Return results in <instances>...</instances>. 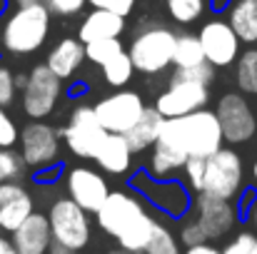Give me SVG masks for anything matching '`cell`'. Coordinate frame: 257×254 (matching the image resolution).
<instances>
[{
	"mask_svg": "<svg viewBox=\"0 0 257 254\" xmlns=\"http://www.w3.org/2000/svg\"><path fill=\"white\" fill-rule=\"evenodd\" d=\"M60 130L50 125L48 120H30L20 130V157L25 167L35 172H48V169L60 167Z\"/></svg>",
	"mask_w": 257,
	"mask_h": 254,
	"instance_id": "52a82bcc",
	"label": "cell"
},
{
	"mask_svg": "<svg viewBox=\"0 0 257 254\" xmlns=\"http://www.w3.org/2000/svg\"><path fill=\"white\" fill-rule=\"evenodd\" d=\"M242 184H245V165L232 147H222L202 160V179L197 194L235 199L242 192Z\"/></svg>",
	"mask_w": 257,
	"mask_h": 254,
	"instance_id": "8992f818",
	"label": "cell"
},
{
	"mask_svg": "<svg viewBox=\"0 0 257 254\" xmlns=\"http://www.w3.org/2000/svg\"><path fill=\"white\" fill-rule=\"evenodd\" d=\"M207 5H210V10H215V13H222V10H230L232 0H207Z\"/></svg>",
	"mask_w": 257,
	"mask_h": 254,
	"instance_id": "b9f144b4",
	"label": "cell"
},
{
	"mask_svg": "<svg viewBox=\"0 0 257 254\" xmlns=\"http://www.w3.org/2000/svg\"><path fill=\"white\" fill-rule=\"evenodd\" d=\"M105 254H140V252H130V249H122V247H115V249H107Z\"/></svg>",
	"mask_w": 257,
	"mask_h": 254,
	"instance_id": "ee69618b",
	"label": "cell"
},
{
	"mask_svg": "<svg viewBox=\"0 0 257 254\" xmlns=\"http://www.w3.org/2000/svg\"><path fill=\"white\" fill-rule=\"evenodd\" d=\"M13 244L18 254H50L53 249V229L48 222V214L35 212L30 214L20 229L13 232Z\"/></svg>",
	"mask_w": 257,
	"mask_h": 254,
	"instance_id": "e0dca14e",
	"label": "cell"
},
{
	"mask_svg": "<svg viewBox=\"0 0 257 254\" xmlns=\"http://www.w3.org/2000/svg\"><path fill=\"white\" fill-rule=\"evenodd\" d=\"M187 155L175 150L172 145L158 140L148 155V165H145V172L153 177V179H177V174L185 169L187 165Z\"/></svg>",
	"mask_w": 257,
	"mask_h": 254,
	"instance_id": "44dd1931",
	"label": "cell"
},
{
	"mask_svg": "<svg viewBox=\"0 0 257 254\" xmlns=\"http://www.w3.org/2000/svg\"><path fill=\"white\" fill-rule=\"evenodd\" d=\"M18 97V85H15V73L5 65H0V105L8 107Z\"/></svg>",
	"mask_w": 257,
	"mask_h": 254,
	"instance_id": "8d00e7d4",
	"label": "cell"
},
{
	"mask_svg": "<svg viewBox=\"0 0 257 254\" xmlns=\"http://www.w3.org/2000/svg\"><path fill=\"white\" fill-rule=\"evenodd\" d=\"M20 92H23V112L30 120H48L63 97V80L45 63H38L28 73V83Z\"/></svg>",
	"mask_w": 257,
	"mask_h": 254,
	"instance_id": "9c48e42d",
	"label": "cell"
},
{
	"mask_svg": "<svg viewBox=\"0 0 257 254\" xmlns=\"http://www.w3.org/2000/svg\"><path fill=\"white\" fill-rule=\"evenodd\" d=\"M210 102V90L202 83L192 80H170V85L155 97V110L165 117H185L197 110H205Z\"/></svg>",
	"mask_w": 257,
	"mask_h": 254,
	"instance_id": "5bb4252c",
	"label": "cell"
},
{
	"mask_svg": "<svg viewBox=\"0 0 257 254\" xmlns=\"http://www.w3.org/2000/svg\"><path fill=\"white\" fill-rule=\"evenodd\" d=\"M148 204H153L158 212L168 214L172 219H182L187 212H192V194L190 187L180 179H153L145 169L130 177V184Z\"/></svg>",
	"mask_w": 257,
	"mask_h": 254,
	"instance_id": "ba28073f",
	"label": "cell"
},
{
	"mask_svg": "<svg viewBox=\"0 0 257 254\" xmlns=\"http://www.w3.org/2000/svg\"><path fill=\"white\" fill-rule=\"evenodd\" d=\"M85 60V45L78 38H60L50 48V53L45 58V65L65 83V80H73L78 75V70L83 68Z\"/></svg>",
	"mask_w": 257,
	"mask_h": 254,
	"instance_id": "d6986e66",
	"label": "cell"
},
{
	"mask_svg": "<svg viewBox=\"0 0 257 254\" xmlns=\"http://www.w3.org/2000/svg\"><path fill=\"white\" fill-rule=\"evenodd\" d=\"M100 70H102V80L110 85V87H115V90H122L125 85L133 80V75L138 73L135 65H133V60H130V55H127V50H122L120 55H115Z\"/></svg>",
	"mask_w": 257,
	"mask_h": 254,
	"instance_id": "484cf974",
	"label": "cell"
},
{
	"mask_svg": "<svg viewBox=\"0 0 257 254\" xmlns=\"http://www.w3.org/2000/svg\"><path fill=\"white\" fill-rule=\"evenodd\" d=\"M95 165L102 174H110V177H127L133 162H135V152L133 147L127 145L125 135H110L102 140L100 150L95 152Z\"/></svg>",
	"mask_w": 257,
	"mask_h": 254,
	"instance_id": "ac0fdd59",
	"label": "cell"
},
{
	"mask_svg": "<svg viewBox=\"0 0 257 254\" xmlns=\"http://www.w3.org/2000/svg\"><path fill=\"white\" fill-rule=\"evenodd\" d=\"M30 214H35V199H33L30 192L0 204V232L3 234H13L15 229L23 227V222Z\"/></svg>",
	"mask_w": 257,
	"mask_h": 254,
	"instance_id": "cb8c5ba5",
	"label": "cell"
},
{
	"mask_svg": "<svg viewBox=\"0 0 257 254\" xmlns=\"http://www.w3.org/2000/svg\"><path fill=\"white\" fill-rule=\"evenodd\" d=\"M95 222L110 239L117 242V247L145 254L158 219L150 214L148 202L133 187H122L110 192L105 204L95 212Z\"/></svg>",
	"mask_w": 257,
	"mask_h": 254,
	"instance_id": "6da1fadb",
	"label": "cell"
},
{
	"mask_svg": "<svg viewBox=\"0 0 257 254\" xmlns=\"http://www.w3.org/2000/svg\"><path fill=\"white\" fill-rule=\"evenodd\" d=\"M222 254H257V232H237L225 247Z\"/></svg>",
	"mask_w": 257,
	"mask_h": 254,
	"instance_id": "d6a6232c",
	"label": "cell"
},
{
	"mask_svg": "<svg viewBox=\"0 0 257 254\" xmlns=\"http://www.w3.org/2000/svg\"><path fill=\"white\" fill-rule=\"evenodd\" d=\"M175 45H177V33H172L165 25H148L138 30V35L127 48V55L138 73L160 75L172 65Z\"/></svg>",
	"mask_w": 257,
	"mask_h": 254,
	"instance_id": "277c9868",
	"label": "cell"
},
{
	"mask_svg": "<svg viewBox=\"0 0 257 254\" xmlns=\"http://www.w3.org/2000/svg\"><path fill=\"white\" fill-rule=\"evenodd\" d=\"M160 140L172 145L175 150L185 152L187 157H210L222 150V127L215 110H197L185 117L165 120Z\"/></svg>",
	"mask_w": 257,
	"mask_h": 254,
	"instance_id": "3957f363",
	"label": "cell"
},
{
	"mask_svg": "<svg viewBox=\"0 0 257 254\" xmlns=\"http://www.w3.org/2000/svg\"><path fill=\"white\" fill-rule=\"evenodd\" d=\"M202 63H207V60H205L200 38H197V35H190V33L177 35L172 65H175L177 70H187V68H197V65H202Z\"/></svg>",
	"mask_w": 257,
	"mask_h": 254,
	"instance_id": "d4e9b609",
	"label": "cell"
},
{
	"mask_svg": "<svg viewBox=\"0 0 257 254\" xmlns=\"http://www.w3.org/2000/svg\"><path fill=\"white\" fill-rule=\"evenodd\" d=\"M125 48H122V43H120V38H110V40H95V43H87L85 45V58L92 63V65H97V68H102L105 63H110L115 55H120Z\"/></svg>",
	"mask_w": 257,
	"mask_h": 254,
	"instance_id": "f546056e",
	"label": "cell"
},
{
	"mask_svg": "<svg viewBox=\"0 0 257 254\" xmlns=\"http://www.w3.org/2000/svg\"><path fill=\"white\" fill-rule=\"evenodd\" d=\"M28 189L20 182H3L0 184V204H5V202H10V199H15V197H20Z\"/></svg>",
	"mask_w": 257,
	"mask_h": 254,
	"instance_id": "f35d334b",
	"label": "cell"
},
{
	"mask_svg": "<svg viewBox=\"0 0 257 254\" xmlns=\"http://www.w3.org/2000/svg\"><path fill=\"white\" fill-rule=\"evenodd\" d=\"M177 239L182 242V247H195V244L210 242V239H207V234H205V229H202V224H200L195 217H190V219H185V222L180 224Z\"/></svg>",
	"mask_w": 257,
	"mask_h": 254,
	"instance_id": "836d02e7",
	"label": "cell"
},
{
	"mask_svg": "<svg viewBox=\"0 0 257 254\" xmlns=\"http://www.w3.org/2000/svg\"><path fill=\"white\" fill-rule=\"evenodd\" d=\"M0 254H18L15 244H13V237H5L3 232H0Z\"/></svg>",
	"mask_w": 257,
	"mask_h": 254,
	"instance_id": "60d3db41",
	"label": "cell"
},
{
	"mask_svg": "<svg viewBox=\"0 0 257 254\" xmlns=\"http://www.w3.org/2000/svg\"><path fill=\"white\" fill-rule=\"evenodd\" d=\"M60 135L75 157L92 160L95 152L100 150L102 140L107 137V130L100 125L92 105H78V107H73L68 125L60 127Z\"/></svg>",
	"mask_w": 257,
	"mask_h": 254,
	"instance_id": "8fae6325",
	"label": "cell"
},
{
	"mask_svg": "<svg viewBox=\"0 0 257 254\" xmlns=\"http://www.w3.org/2000/svg\"><path fill=\"white\" fill-rule=\"evenodd\" d=\"M182 254H222V249L210 244V242H202V244H195V247H185Z\"/></svg>",
	"mask_w": 257,
	"mask_h": 254,
	"instance_id": "ab89813d",
	"label": "cell"
},
{
	"mask_svg": "<svg viewBox=\"0 0 257 254\" xmlns=\"http://www.w3.org/2000/svg\"><path fill=\"white\" fill-rule=\"evenodd\" d=\"M125 30V18L110 10H97L92 8L83 18L80 28H78V40L87 45L95 40H110V38H120Z\"/></svg>",
	"mask_w": 257,
	"mask_h": 254,
	"instance_id": "ffe728a7",
	"label": "cell"
},
{
	"mask_svg": "<svg viewBox=\"0 0 257 254\" xmlns=\"http://www.w3.org/2000/svg\"><path fill=\"white\" fill-rule=\"evenodd\" d=\"M250 222H252V227H255V232H257V199H255V204H252V209H250Z\"/></svg>",
	"mask_w": 257,
	"mask_h": 254,
	"instance_id": "7bdbcfd3",
	"label": "cell"
},
{
	"mask_svg": "<svg viewBox=\"0 0 257 254\" xmlns=\"http://www.w3.org/2000/svg\"><path fill=\"white\" fill-rule=\"evenodd\" d=\"M192 214L202 224L207 239H222L237 224V207L232 204V199H220V197H210V194H195Z\"/></svg>",
	"mask_w": 257,
	"mask_h": 254,
	"instance_id": "2e32d148",
	"label": "cell"
},
{
	"mask_svg": "<svg viewBox=\"0 0 257 254\" xmlns=\"http://www.w3.org/2000/svg\"><path fill=\"white\" fill-rule=\"evenodd\" d=\"M135 3L138 0H87V5L97 8V10H110V13H117L122 18H127L133 10H135Z\"/></svg>",
	"mask_w": 257,
	"mask_h": 254,
	"instance_id": "74e56055",
	"label": "cell"
},
{
	"mask_svg": "<svg viewBox=\"0 0 257 254\" xmlns=\"http://www.w3.org/2000/svg\"><path fill=\"white\" fill-rule=\"evenodd\" d=\"M235 83L242 95H257V48L240 53L235 63Z\"/></svg>",
	"mask_w": 257,
	"mask_h": 254,
	"instance_id": "4316f807",
	"label": "cell"
},
{
	"mask_svg": "<svg viewBox=\"0 0 257 254\" xmlns=\"http://www.w3.org/2000/svg\"><path fill=\"white\" fill-rule=\"evenodd\" d=\"M252 179L257 182V160H255V165H252Z\"/></svg>",
	"mask_w": 257,
	"mask_h": 254,
	"instance_id": "7dc6e473",
	"label": "cell"
},
{
	"mask_svg": "<svg viewBox=\"0 0 257 254\" xmlns=\"http://www.w3.org/2000/svg\"><path fill=\"white\" fill-rule=\"evenodd\" d=\"M145 254H182L180 252V239L168 224L155 222V229L150 234V242L145 247Z\"/></svg>",
	"mask_w": 257,
	"mask_h": 254,
	"instance_id": "83f0119b",
	"label": "cell"
},
{
	"mask_svg": "<svg viewBox=\"0 0 257 254\" xmlns=\"http://www.w3.org/2000/svg\"><path fill=\"white\" fill-rule=\"evenodd\" d=\"M110 184L107 179L102 177L100 169L85 167V165H78V167H70L65 174V194L80 204L87 214H95L105 199L110 197Z\"/></svg>",
	"mask_w": 257,
	"mask_h": 254,
	"instance_id": "9a60e30c",
	"label": "cell"
},
{
	"mask_svg": "<svg viewBox=\"0 0 257 254\" xmlns=\"http://www.w3.org/2000/svg\"><path fill=\"white\" fill-rule=\"evenodd\" d=\"M53 15L40 3L15 5L0 20V50L15 58L38 53L50 35Z\"/></svg>",
	"mask_w": 257,
	"mask_h": 254,
	"instance_id": "7a4b0ae2",
	"label": "cell"
},
{
	"mask_svg": "<svg viewBox=\"0 0 257 254\" xmlns=\"http://www.w3.org/2000/svg\"><path fill=\"white\" fill-rule=\"evenodd\" d=\"M5 10H8V0H0V20H3V15H5Z\"/></svg>",
	"mask_w": 257,
	"mask_h": 254,
	"instance_id": "bcb514c9",
	"label": "cell"
},
{
	"mask_svg": "<svg viewBox=\"0 0 257 254\" xmlns=\"http://www.w3.org/2000/svg\"><path fill=\"white\" fill-rule=\"evenodd\" d=\"M13 5H30V3H40V0H10Z\"/></svg>",
	"mask_w": 257,
	"mask_h": 254,
	"instance_id": "f6af8a7d",
	"label": "cell"
},
{
	"mask_svg": "<svg viewBox=\"0 0 257 254\" xmlns=\"http://www.w3.org/2000/svg\"><path fill=\"white\" fill-rule=\"evenodd\" d=\"M215 115L220 120L222 127V137L230 145H240V142H250L257 132V117L252 105L247 102V97L242 92H225L217 105H215Z\"/></svg>",
	"mask_w": 257,
	"mask_h": 254,
	"instance_id": "7c38bea8",
	"label": "cell"
},
{
	"mask_svg": "<svg viewBox=\"0 0 257 254\" xmlns=\"http://www.w3.org/2000/svg\"><path fill=\"white\" fill-rule=\"evenodd\" d=\"M43 5L50 10V15L73 18V15H80V13H83L87 0H43Z\"/></svg>",
	"mask_w": 257,
	"mask_h": 254,
	"instance_id": "d590c367",
	"label": "cell"
},
{
	"mask_svg": "<svg viewBox=\"0 0 257 254\" xmlns=\"http://www.w3.org/2000/svg\"><path fill=\"white\" fill-rule=\"evenodd\" d=\"M197 38H200L205 60H207L215 70H217V68H230L232 63H237L242 40L237 38V33L232 30V25H230L227 20L212 18V20L202 23Z\"/></svg>",
	"mask_w": 257,
	"mask_h": 254,
	"instance_id": "4fadbf2b",
	"label": "cell"
},
{
	"mask_svg": "<svg viewBox=\"0 0 257 254\" xmlns=\"http://www.w3.org/2000/svg\"><path fill=\"white\" fill-rule=\"evenodd\" d=\"M92 107H95V115H97L100 125L110 135H125L138 125V120L143 117L148 105L143 102L140 92L122 87V90H115L112 95H105Z\"/></svg>",
	"mask_w": 257,
	"mask_h": 254,
	"instance_id": "30bf717a",
	"label": "cell"
},
{
	"mask_svg": "<svg viewBox=\"0 0 257 254\" xmlns=\"http://www.w3.org/2000/svg\"><path fill=\"white\" fill-rule=\"evenodd\" d=\"M48 222H50V229H53V242L70 249V252H83L87 244H90V237H92V222H90V214L80 204H75L68 194L63 197H55L48 207Z\"/></svg>",
	"mask_w": 257,
	"mask_h": 254,
	"instance_id": "5b68a950",
	"label": "cell"
},
{
	"mask_svg": "<svg viewBox=\"0 0 257 254\" xmlns=\"http://www.w3.org/2000/svg\"><path fill=\"white\" fill-rule=\"evenodd\" d=\"M227 23L237 38L247 45L257 43V0H232L227 10Z\"/></svg>",
	"mask_w": 257,
	"mask_h": 254,
	"instance_id": "603a6c76",
	"label": "cell"
},
{
	"mask_svg": "<svg viewBox=\"0 0 257 254\" xmlns=\"http://www.w3.org/2000/svg\"><path fill=\"white\" fill-rule=\"evenodd\" d=\"M20 140V127L13 120V115L0 105V147L3 150H13Z\"/></svg>",
	"mask_w": 257,
	"mask_h": 254,
	"instance_id": "1f68e13d",
	"label": "cell"
},
{
	"mask_svg": "<svg viewBox=\"0 0 257 254\" xmlns=\"http://www.w3.org/2000/svg\"><path fill=\"white\" fill-rule=\"evenodd\" d=\"M172 80H192V83H202L210 87V83L215 80V68L210 63H202L197 68H187V70H177L172 73Z\"/></svg>",
	"mask_w": 257,
	"mask_h": 254,
	"instance_id": "e575fe53",
	"label": "cell"
},
{
	"mask_svg": "<svg viewBox=\"0 0 257 254\" xmlns=\"http://www.w3.org/2000/svg\"><path fill=\"white\" fill-rule=\"evenodd\" d=\"M23 172H25V162H23L20 152L0 147V184L3 182H20Z\"/></svg>",
	"mask_w": 257,
	"mask_h": 254,
	"instance_id": "4dcf8cb0",
	"label": "cell"
},
{
	"mask_svg": "<svg viewBox=\"0 0 257 254\" xmlns=\"http://www.w3.org/2000/svg\"><path fill=\"white\" fill-rule=\"evenodd\" d=\"M163 125H165V117L155 110V105H153V107H145V112H143V117L138 120V125H135L130 132H125V140H127V145L133 147V152L140 155V152H145V150H153V145L160 140Z\"/></svg>",
	"mask_w": 257,
	"mask_h": 254,
	"instance_id": "7402d4cb",
	"label": "cell"
},
{
	"mask_svg": "<svg viewBox=\"0 0 257 254\" xmlns=\"http://www.w3.org/2000/svg\"><path fill=\"white\" fill-rule=\"evenodd\" d=\"M207 8H210L207 0H168V13L180 25H190V23L200 20Z\"/></svg>",
	"mask_w": 257,
	"mask_h": 254,
	"instance_id": "f1b7e54d",
	"label": "cell"
}]
</instances>
